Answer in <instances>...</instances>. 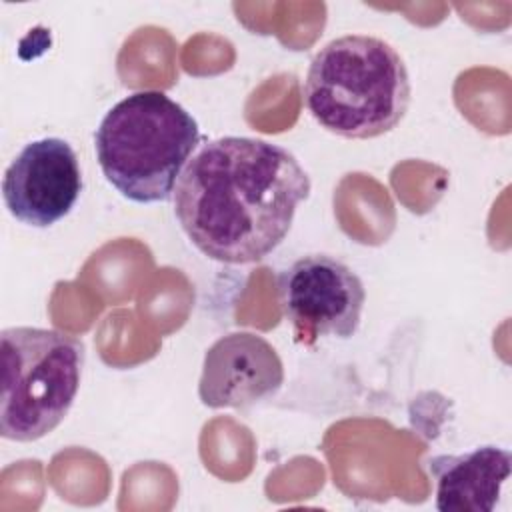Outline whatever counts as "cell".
<instances>
[{"label":"cell","instance_id":"cell-2","mask_svg":"<svg viewBox=\"0 0 512 512\" xmlns=\"http://www.w3.org/2000/svg\"><path fill=\"white\" fill-rule=\"evenodd\" d=\"M304 104L328 132L370 140L394 130L408 112L412 86L398 50L368 34H344L310 60Z\"/></svg>","mask_w":512,"mask_h":512},{"label":"cell","instance_id":"cell-4","mask_svg":"<svg viewBox=\"0 0 512 512\" xmlns=\"http://www.w3.org/2000/svg\"><path fill=\"white\" fill-rule=\"evenodd\" d=\"M0 434L34 442L70 412L80 388L84 344L62 330L14 326L2 330Z\"/></svg>","mask_w":512,"mask_h":512},{"label":"cell","instance_id":"cell-8","mask_svg":"<svg viewBox=\"0 0 512 512\" xmlns=\"http://www.w3.org/2000/svg\"><path fill=\"white\" fill-rule=\"evenodd\" d=\"M436 480L440 512H492L512 470V456L498 446H480L462 454L428 460Z\"/></svg>","mask_w":512,"mask_h":512},{"label":"cell","instance_id":"cell-5","mask_svg":"<svg viewBox=\"0 0 512 512\" xmlns=\"http://www.w3.org/2000/svg\"><path fill=\"white\" fill-rule=\"evenodd\" d=\"M278 300L296 342L350 338L362 320L366 290L360 276L328 254L294 260L278 276Z\"/></svg>","mask_w":512,"mask_h":512},{"label":"cell","instance_id":"cell-1","mask_svg":"<svg viewBox=\"0 0 512 512\" xmlns=\"http://www.w3.org/2000/svg\"><path fill=\"white\" fill-rule=\"evenodd\" d=\"M310 178L286 148L248 136L198 146L174 186V214L190 242L222 264H252L288 236Z\"/></svg>","mask_w":512,"mask_h":512},{"label":"cell","instance_id":"cell-6","mask_svg":"<svg viewBox=\"0 0 512 512\" xmlns=\"http://www.w3.org/2000/svg\"><path fill=\"white\" fill-rule=\"evenodd\" d=\"M82 172L72 146L56 136L28 142L2 178L8 212L22 224L48 228L78 202Z\"/></svg>","mask_w":512,"mask_h":512},{"label":"cell","instance_id":"cell-3","mask_svg":"<svg viewBox=\"0 0 512 512\" xmlns=\"http://www.w3.org/2000/svg\"><path fill=\"white\" fill-rule=\"evenodd\" d=\"M200 138L186 108L160 90H140L104 114L94 150L104 178L124 198L154 204L172 198Z\"/></svg>","mask_w":512,"mask_h":512},{"label":"cell","instance_id":"cell-7","mask_svg":"<svg viewBox=\"0 0 512 512\" xmlns=\"http://www.w3.org/2000/svg\"><path fill=\"white\" fill-rule=\"evenodd\" d=\"M284 364L260 334L230 332L204 354L198 396L208 408H250L278 394Z\"/></svg>","mask_w":512,"mask_h":512}]
</instances>
